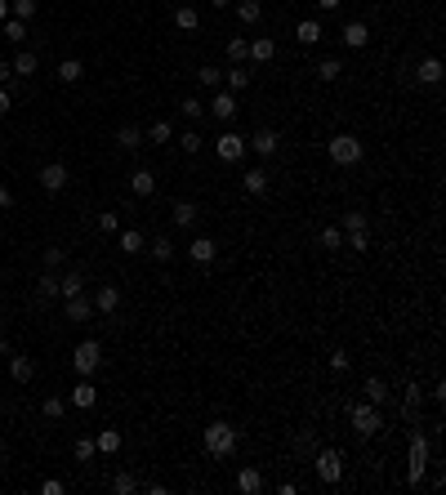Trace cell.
I'll list each match as a JSON object with an SVG mask.
<instances>
[{
	"mask_svg": "<svg viewBox=\"0 0 446 495\" xmlns=\"http://www.w3.org/2000/svg\"><path fill=\"white\" fill-rule=\"evenodd\" d=\"M112 491H116V495H134V491H139V477H134V473H125V468H120V473L112 477Z\"/></svg>",
	"mask_w": 446,
	"mask_h": 495,
	"instance_id": "f6af8a7d",
	"label": "cell"
},
{
	"mask_svg": "<svg viewBox=\"0 0 446 495\" xmlns=\"http://www.w3.org/2000/svg\"><path fill=\"white\" fill-rule=\"evenodd\" d=\"M148 139H152V143H170V139H174V125H170V120H152Z\"/></svg>",
	"mask_w": 446,
	"mask_h": 495,
	"instance_id": "c3c4849f",
	"label": "cell"
},
{
	"mask_svg": "<svg viewBox=\"0 0 446 495\" xmlns=\"http://www.w3.org/2000/svg\"><path fill=\"white\" fill-rule=\"evenodd\" d=\"M9 107H14V99H9V90H5V85H0V116H5Z\"/></svg>",
	"mask_w": 446,
	"mask_h": 495,
	"instance_id": "680465c9",
	"label": "cell"
},
{
	"mask_svg": "<svg viewBox=\"0 0 446 495\" xmlns=\"http://www.w3.org/2000/svg\"><path fill=\"white\" fill-rule=\"evenodd\" d=\"M415 81H419V85H438V81H442V58H419V67H415Z\"/></svg>",
	"mask_w": 446,
	"mask_h": 495,
	"instance_id": "d6986e66",
	"label": "cell"
},
{
	"mask_svg": "<svg viewBox=\"0 0 446 495\" xmlns=\"http://www.w3.org/2000/svg\"><path fill=\"white\" fill-rule=\"evenodd\" d=\"M179 112H183V116L192 120V125H197V120L206 116V103H201V99H183V103H179Z\"/></svg>",
	"mask_w": 446,
	"mask_h": 495,
	"instance_id": "681fc988",
	"label": "cell"
},
{
	"mask_svg": "<svg viewBox=\"0 0 446 495\" xmlns=\"http://www.w3.org/2000/svg\"><path fill=\"white\" fill-rule=\"evenodd\" d=\"M321 36H326V27H321L317 18H304V22L295 27V41H299V45H317Z\"/></svg>",
	"mask_w": 446,
	"mask_h": 495,
	"instance_id": "cb8c5ba5",
	"label": "cell"
},
{
	"mask_svg": "<svg viewBox=\"0 0 446 495\" xmlns=\"http://www.w3.org/2000/svg\"><path fill=\"white\" fill-rule=\"evenodd\" d=\"M214 255H219V246H214V237H192V246H188V259L192 263H214Z\"/></svg>",
	"mask_w": 446,
	"mask_h": 495,
	"instance_id": "9a60e30c",
	"label": "cell"
},
{
	"mask_svg": "<svg viewBox=\"0 0 446 495\" xmlns=\"http://www.w3.org/2000/svg\"><path fill=\"white\" fill-rule=\"evenodd\" d=\"M94 446H99V455H116L120 446H125V438H120L116 428H99V438H94Z\"/></svg>",
	"mask_w": 446,
	"mask_h": 495,
	"instance_id": "f1b7e54d",
	"label": "cell"
},
{
	"mask_svg": "<svg viewBox=\"0 0 446 495\" xmlns=\"http://www.w3.org/2000/svg\"><path fill=\"white\" fill-rule=\"evenodd\" d=\"M348 361H353V357H348L344 348H340V353H330V370H335V375H344V370H348Z\"/></svg>",
	"mask_w": 446,
	"mask_h": 495,
	"instance_id": "db71d44e",
	"label": "cell"
},
{
	"mask_svg": "<svg viewBox=\"0 0 446 495\" xmlns=\"http://www.w3.org/2000/svg\"><path fill=\"white\" fill-rule=\"evenodd\" d=\"M348 424H353L357 438H375V433L384 428V410L370 406L366 397H361V402H348Z\"/></svg>",
	"mask_w": 446,
	"mask_h": 495,
	"instance_id": "3957f363",
	"label": "cell"
},
{
	"mask_svg": "<svg viewBox=\"0 0 446 495\" xmlns=\"http://www.w3.org/2000/svg\"><path fill=\"white\" fill-rule=\"evenodd\" d=\"M241 192H246V197H263V192H268V170H263V165H250V170L241 174Z\"/></svg>",
	"mask_w": 446,
	"mask_h": 495,
	"instance_id": "5bb4252c",
	"label": "cell"
},
{
	"mask_svg": "<svg viewBox=\"0 0 446 495\" xmlns=\"http://www.w3.org/2000/svg\"><path fill=\"white\" fill-rule=\"evenodd\" d=\"M370 219H366V214H361V210H348L344 214V219H340V232H361V228H366Z\"/></svg>",
	"mask_w": 446,
	"mask_h": 495,
	"instance_id": "7dc6e473",
	"label": "cell"
},
{
	"mask_svg": "<svg viewBox=\"0 0 446 495\" xmlns=\"http://www.w3.org/2000/svg\"><path fill=\"white\" fill-rule=\"evenodd\" d=\"M90 317H94V299H90V295L63 299V321H90Z\"/></svg>",
	"mask_w": 446,
	"mask_h": 495,
	"instance_id": "8fae6325",
	"label": "cell"
},
{
	"mask_svg": "<svg viewBox=\"0 0 446 495\" xmlns=\"http://www.w3.org/2000/svg\"><path fill=\"white\" fill-rule=\"evenodd\" d=\"M9 76H14V67H9L5 58H0V85H9Z\"/></svg>",
	"mask_w": 446,
	"mask_h": 495,
	"instance_id": "91938a15",
	"label": "cell"
},
{
	"mask_svg": "<svg viewBox=\"0 0 446 495\" xmlns=\"http://www.w3.org/2000/svg\"><path fill=\"white\" fill-rule=\"evenodd\" d=\"M312 451H317V428H308V433H299V438H295V455H299V460H312Z\"/></svg>",
	"mask_w": 446,
	"mask_h": 495,
	"instance_id": "f35d334b",
	"label": "cell"
},
{
	"mask_svg": "<svg viewBox=\"0 0 446 495\" xmlns=\"http://www.w3.org/2000/svg\"><path fill=\"white\" fill-rule=\"evenodd\" d=\"M71 455H76L81 464H90L94 455H99V446H94V438H76V442H71Z\"/></svg>",
	"mask_w": 446,
	"mask_h": 495,
	"instance_id": "60d3db41",
	"label": "cell"
},
{
	"mask_svg": "<svg viewBox=\"0 0 446 495\" xmlns=\"http://www.w3.org/2000/svg\"><path fill=\"white\" fill-rule=\"evenodd\" d=\"M9 18L32 22V18H36V0H9Z\"/></svg>",
	"mask_w": 446,
	"mask_h": 495,
	"instance_id": "bcb514c9",
	"label": "cell"
},
{
	"mask_svg": "<svg viewBox=\"0 0 446 495\" xmlns=\"http://www.w3.org/2000/svg\"><path fill=\"white\" fill-rule=\"evenodd\" d=\"M246 143H250V152H255V156H263V161H272V156H277V148H281V134L263 125V130H255V134H250Z\"/></svg>",
	"mask_w": 446,
	"mask_h": 495,
	"instance_id": "ba28073f",
	"label": "cell"
},
{
	"mask_svg": "<svg viewBox=\"0 0 446 495\" xmlns=\"http://www.w3.org/2000/svg\"><path fill=\"white\" fill-rule=\"evenodd\" d=\"M210 5H214V9H228V5H232V0H210Z\"/></svg>",
	"mask_w": 446,
	"mask_h": 495,
	"instance_id": "e7e4bbea",
	"label": "cell"
},
{
	"mask_svg": "<svg viewBox=\"0 0 446 495\" xmlns=\"http://www.w3.org/2000/svg\"><path fill=\"white\" fill-rule=\"evenodd\" d=\"M210 116H214V120H223V125H228V120L237 116V94L219 85V90H214V99H210Z\"/></svg>",
	"mask_w": 446,
	"mask_h": 495,
	"instance_id": "30bf717a",
	"label": "cell"
},
{
	"mask_svg": "<svg viewBox=\"0 0 446 495\" xmlns=\"http://www.w3.org/2000/svg\"><path fill=\"white\" fill-rule=\"evenodd\" d=\"M348 250H353V255H366V250H370V232H366V228H361V232H348Z\"/></svg>",
	"mask_w": 446,
	"mask_h": 495,
	"instance_id": "f907efd6",
	"label": "cell"
},
{
	"mask_svg": "<svg viewBox=\"0 0 446 495\" xmlns=\"http://www.w3.org/2000/svg\"><path fill=\"white\" fill-rule=\"evenodd\" d=\"M116 308H120V291L116 286H99V291H94V312L107 317V312H116Z\"/></svg>",
	"mask_w": 446,
	"mask_h": 495,
	"instance_id": "ac0fdd59",
	"label": "cell"
},
{
	"mask_svg": "<svg viewBox=\"0 0 446 495\" xmlns=\"http://www.w3.org/2000/svg\"><path fill=\"white\" fill-rule=\"evenodd\" d=\"M361 393H366V402H370V406H379V410H384V406H389V402H393V393H389V384H384V379H375V375H370L366 384H361Z\"/></svg>",
	"mask_w": 446,
	"mask_h": 495,
	"instance_id": "e0dca14e",
	"label": "cell"
},
{
	"mask_svg": "<svg viewBox=\"0 0 446 495\" xmlns=\"http://www.w3.org/2000/svg\"><path fill=\"white\" fill-rule=\"evenodd\" d=\"M148 255H152L156 263H170V259H174V246H170V237H152V241H148Z\"/></svg>",
	"mask_w": 446,
	"mask_h": 495,
	"instance_id": "e575fe53",
	"label": "cell"
},
{
	"mask_svg": "<svg viewBox=\"0 0 446 495\" xmlns=\"http://www.w3.org/2000/svg\"><path fill=\"white\" fill-rule=\"evenodd\" d=\"M81 76H85V63H81V58H63V63H58V81H63V85H76Z\"/></svg>",
	"mask_w": 446,
	"mask_h": 495,
	"instance_id": "4dcf8cb0",
	"label": "cell"
},
{
	"mask_svg": "<svg viewBox=\"0 0 446 495\" xmlns=\"http://www.w3.org/2000/svg\"><path fill=\"white\" fill-rule=\"evenodd\" d=\"M9 67H14V76H22V81H27L32 71H36V54H32V50H18V54H14V63H9Z\"/></svg>",
	"mask_w": 446,
	"mask_h": 495,
	"instance_id": "ab89813d",
	"label": "cell"
},
{
	"mask_svg": "<svg viewBox=\"0 0 446 495\" xmlns=\"http://www.w3.org/2000/svg\"><path fill=\"white\" fill-rule=\"evenodd\" d=\"M197 81H201V85H206V90H219V85H223V67H214V63H206V67L197 71Z\"/></svg>",
	"mask_w": 446,
	"mask_h": 495,
	"instance_id": "b9f144b4",
	"label": "cell"
},
{
	"mask_svg": "<svg viewBox=\"0 0 446 495\" xmlns=\"http://www.w3.org/2000/svg\"><path fill=\"white\" fill-rule=\"evenodd\" d=\"M116 228H120V219H116L112 210H107V214H99V232H116Z\"/></svg>",
	"mask_w": 446,
	"mask_h": 495,
	"instance_id": "11a10c76",
	"label": "cell"
},
{
	"mask_svg": "<svg viewBox=\"0 0 446 495\" xmlns=\"http://www.w3.org/2000/svg\"><path fill=\"white\" fill-rule=\"evenodd\" d=\"M223 54H228V63H246V54H250V41H246V36H232V41L223 45Z\"/></svg>",
	"mask_w": 446,
	"mask_h": 495,
	"instance_id": "74e56055",
	"label": "cell"
},
{
	"mask_svg": "<svg viewBox=\"0 0 446 495\" xmlns=\"http://www.w3.org/2000/svg\"><path fill=\"white\" fill-rule=\"evenodd\" d=\"M9 353V340H5V335H0V357H5Z\"/></svg>",
	"mask_w": 446,
	"mask_h": 495,
	"instance_id": "be15d7a7",
	"label": "cell"
},
{
	"mask_svg": "<svg viewBox=\"0 0 446 495\" xmlns=\"http://www.w3.org/2000/svg\"><path fill=\"white\" fill-rule=\"evenodd\" d=\"M317 9H321V14H330V9H340V0H317Z\"/></svg>",
	"mask_w": 446,
	"mask_h": 495,
	"instance_id": "94428289",
	"label": "cell"
},
{
	"mask_svg": "<svg viewBox=\"0 0 446 495\" xmlns=\"http://www.w3.org/2000/svg\"><path fill=\"white\" fill-rule=\"evenodd\" d=\"M116 148H120V152H139V148H143V130H139V125H120V130H116Z\"/></svg>",
	"mask_w": 446,
	"mask_h": 495,
	"instance_id": "d4e9b609",
	"label": "cell"
},
{
	"mask_svg": "<svg viewBox=\"0 0 446 495\" xmlns=\"http://www.w3.org/2000/svg\"><path fill=\"white\" fill-rule=\"evenodd\" d=\"M9 18V0H0V22H5Z\"/></svg>",
	"mask_w": 446,
	"mask_h": 495,
	"instance_id": "6125c7cd",
	"label": "cell"
},
{
	"mask_svg": "<svg viewBox=\"0 0 446 495\" xmlns=\"http://www.w3.org/2000/svg\"><path fill=\"white\" fill-rule=\"evenodd\" d=\"M170 214H174V223H179V228H197L201 205H197V201H174V210H170Z\"/></svg>",
	"mask_w": 446,
	"mask_h": 495,
	"instance_id": "44dd1931",
	"label": "cell"
},
{
	"mask_svg": "<svg viewBox=\"0 0 446 495\" xmlns=\"http://www.w3.org/2000/svg\"><path fill=\"white\" fill-rule=\"evenodd\" d=\"M428 464H433V442H428V433H411L406 438V487H419L428 473Z\"/></svg>",
	"mask_w": 446,
	"mask_h": 495,
	"instance_id": "6da1fadb",
	"label": "cell"
},
{
	"mask_svg": "<svg viewBox=\"0 0 446 495\" xmlns=\"http://www.w3.org/2000/svg\"><path fill=\"white\" fill-rule=\"evenodd\" d=\"M9 205H14V192H9L5 183H0V210H9Z\"/></svg>",
	"mask_w": 446,
	"mask_h": 495,
	"instance_id": "6f0895ef",
	"label": "cell"
},
{
	"mask_svg": "<svg viewBox=\"0 0 446 495\" xmlns=\"http://www.w3.org/2000/svg\"><path fill=\"white\" fill-rule=\"evenodd\" d=\"M0 36L14 41V45H22V41H27V22H22V18H5V22H0Z\"/></svg>",
	"mask_w": 446,
	"mask_h": 495,
	"instance_id": "836d02e7",
	"label": "cell"
},
{
	"mask_svg": "<svg viewBox=\"0 0 446 495\" xmlns=\"http://www.w3.org/2000/svg\"><path fill=\"white\" fill-rule=\"evenodd\" d=\"M63 259H67V250H63V246H45V250H41V263H45L50 272L63 268Z\"/></svg>",
	"mask_w": 446,
	"mask_h": 495,
	"instance_id": "ee69618b",
	"label": "cell"
},
{
	"mask_svg": "<svg viewBox=\"0 0 446 495\" xmlns=\"http://www.w3.org/2000/svg\"><path fill=\"white\" fill-rule=\"evenodd\" d=\"M94 402H99V389H94L90 379H81L76 389H71V406H81V410H90Z\"/></svg>",
	"mask_w": 446,
	"mask_h": 495,
	"instance_id": "f546056e",
	"label": "cell"
},
{
	"mask_svg": "<svg viewBox=\"0 0 446 495\" xmlns=\"http://www.w3.org/2000/svg\"><path fill=\"white\" fill-rule=\"evenodd\" d=\"M179 148H183L188 156H197L201 148H206V139H201V134H197V130H188V134H183V139H179Z\"/></svg>",
	"mask_w": 446,
	"mask_h": 495,
	"instance_id": "816d5d0a",
	"label": "cell"
},
{
	"mask_svg": "<svg viewBox=\"0 0 446 495\" xmlns=\"http://www.w3.org/2000/svg\"><path fill=\"white\" fill-rule=\"evenodd\" d=\"M259 18H263V5H259V0H237V22H241V27H255Z\"/></svg>",
	"mask_w": 446,
	"mask_h": 495,
	"instance_id": "4316f807",
	"label": "cell"
},
{
	"mask_svg": "<svg viewBox=\"0 0 446 495\" xmlns=\"http://www.w3.org/2000/svg\"><path fill=\"white\" fill-rule=\"evenodd\" d=\"M312 473H317L321 487H340L344 482V455L330 451V446H317L312 451Z\"/></svg>",
	"mask_w": 446,
	"mask_h": 495,
	"instance_id": "277c9868",
	"label": "cell"
},
{
	"mask_svg": "<svg viewBox=\"0 0 446 495\" xmlns=\"http://www.w3.org/2000/svg\"><path fill=\"white\" fill-rule=\"evenodd\" d=\"M419 410H424V389H419V384H406V393H402V419H406V424H415Z\"/></svg>",
	"mask_w": 446,
	"mask_h": 495,
	"instance_id": "4fadbf2b",
	"label": "cell"
},
{
	"mask_svg": "<svg viewBox=\"0 0 446 495\" xmlns=\"http://www.w3.org/2000/svg\"><path fill=\"white\" fill-rule=\"evenodd\" d=\"M241 446V428H232L228 419H210L206 424V455H214V460H232Z\"/></svg>",
	"mask_w": 446,
	"mask_h": 495,
	"instance_id": "7a4b0ae2",
	"label": "cell"
},
{
	"mask_svg": "<svg viewBox=\"0 0 446 495\" xmlns=\"http://www.w3.org/2000/svg\"><path fill=\"white\" fill-rule=\"evenodd\" d=\"M71 295H85V277H81V272H63V277H58V299H71Z\"/></svg>",
	"mask_w": 446,
	"mask_h": 495,
	"instance_id": "484cf974",
	"label": "cell"
},
{
	"mask_svg": "<svg viewBox=\"0 0 446 495\" xmlns=\"http://www.w3.org/2000/svg\"><path fill=\"white\" fill-rule=\"evenodd\" d=\"M246 58H255V63H272V58H277V41H272V36H255Z\"/></svg>",
	"mask_w": 446,
	"mask_h": 495,
	"instance_id": "ffe728a7",
	"label": "cell"
},
{
	"mask_svg": "<svg viewBox=\"0 0 446 495\" xmlns=\"http://www.w3.org/2000/svg\"><path fill=\"white\" fill-rule=\"evenodd\" d=\"M99 366H103V348H99V340H81L76 353H71V370H76L81 379H90Z\"/></svg>",
	"mask_w": 446,
	"mask_h": 495,
	"instance_id": "8992f818",
	"label": "cell"
},
{
	"mask_svg": "<svg viewBox=\"0 0 446 495\" xmlns=\"http://www.w3.org/2000/svg\"><path fill=\"white\" fill-rule=\"evenodd\" d=\"M41 491H45V495H63V482H58V477H45Z\"/></svg>",
	"mask_w": 446,
	"mask_h": 495,
	"instance_id": "9f6ffc18",
	"label": "cell"
},
{
	"mask_svg": "<svg viewBox=\"0 0 446 495\" xmlns=\"http://www.w3.org/2000/svg\"><path fill=\"white\" fill-rule=\"evenodd\" d=\"M36 179H41V188L54 197V192H63V188H67V179H71V174H67V165H63V161H50V165H41V174H36Z\"/></svg>",
	"mask_w": 446,
	"mask_h": 495,
	"instance_id": "9c48e42d",
	"label": "cell"
},
{
	"mask_svg": "<svg viewBox=\"0 0 446 495\" xmlns=\"http://www.w3.org/2000/svg\"><path fill=\"white\" fill-rule=\"evenodd\" d=\"M9 375H14L18 384H27V379L36 375V361H32V357H9Z\"/></svg>",
	"mask_w": 446,
	"mask_h": 495,
	"instance_id": "8d00e7d4",
	"label": "cell"
},
{
	"mask_svg": "<svg viewBox=\"0 0 446 495\" xmlns=\"http://www.w3.org/2000/svg\"><path fill=\"white\" fill-rule=\"evenodd\" d=\"M246 152H250V143L241 139L237 130H223V134L214 139V156H219V161H228V165H232V161H241Z\"/></svg>",
	"mask_w": 446,
	"mask_h": 495,
	"instance_id": "52a82bcc",
	"label": "cell"
},
{
	"mask_svg": "<svg viewBox=\"0 0 446 495\" xmlns=\"http://www.w3.org/2000/svg\"><path fill=\"white\" fill-rule=\"evenodd\" d=\"M312 71H317V81H326V85H330V81H340V76H344V63H340V58H321V63L312 67Z\"/></svg>",
	"mask_w": 446,
	"mask_h": 495,
	"instance_id": "d590c367",
	"label": "cell"
},
{
	"mask_svg": "<svg viewBox=\"0 0 446 495\" xmlns=\"http://www.w3.org/2000/svg\"><path fill=\"white\" fill-rule=\"evenodd\" d=\"M326 156L335 165H361V156H366V143H361L357 134H330V143H326Z\"/></svg>",
	"mask_w": 446,
	"mask_h": 495,
	"instance_id": "5b68a950",
	"label": "cell"
},
{
	"mask_svg": "<svg viewBox=\"0 0 446 495\" xmlns=\"http://www.w3.org/2000/svg\"><path fill=\"white\" fill-rule=\"evenodd\" d=\"M120 250H125V255H143V250H148V237H143L139 228H125V232H120Z\"/></svg>",
	"mask_w": 446,
	"mask_h": 495,
	"instance_id": "1f68e13d",
	"label": "cell"
},
{
	"mask_svg": "<svg viewBox=\"0 0 446 495\" xmlns=\"http://www.w3.org/2000/svg\"><path fill=\"white\" fill-rule=\"evenodd\" d=\"M174 27H179V32H197V27H201V14H197L192 5H179V9H174Z\"/></svg>",
	"mask_w": 446,
	"mask_h": 495,
	"instance_id": "d6a6232c",
	"label": "cell"
},
{
	"mask_svg": "<svg viewBox=\"0 0 446 495\" xmlns=\"http://www.w3.org/2000/svg\"><path fill=\"white\" fill-rule=\"evenodd\" d=\"M250 81H255V71H246L241 63H232V71H223V90H232V94H241Z\"/></svg>",
	"mask_w": 446,
	"mask_h": 495,
	"instance_id": "603a6c76",
	"label": "cell"
},
{
	"mask_svg": "<svg viewBox=\"0 0 446 495\" xmlns=\"http://www.w3.org/2000/svg\"><path fill=\"white\" fill-rule=\"evenodd\" d=\"M237 491H241V495H259V491H263V473H259L255 464H241V468H237Z\"/></svg>",
	"mask_w": 446,
	"mask_h": 495,
	"instance_id": "2e32d148",
	"label": "cell"
},
{
	"mask_svg": "<svg viewBox=\"0 0 446 495\" xmlns=\"http://www.w3.org/2000/svg\"><path fill=\"white\" fill-rule=\"evenodd\" d=\"M50 299H58V272L45 268L41 281H36V304H50Z\"/></svg>",
	"mask_w": 446,
	"mask_h": 495,
	"instance_id": "7402d4cb",
	"label": "cell"
},
{
	"mask_svg": "<svg viewBox=\"0 0 446 495\" xmlns=\"http://www.w3.org/2000/svg\"><path fill=\"white\" fill-rule=\"evenodd\" d=\"M317 246H321V250H344V232H340V228H321V232H317Z\"/></svg>",
	"mask_w": 446,
	"mask_h": 495,
	"instance_id": "7bdbcfd3",
	"label": "cell"
},
{
	"mask_svg": "<svg viewBox=\"0 0 446 495\" xmlns=\"http://www.w3.org/2000/svg\"><path fill=\"white\" fill-rule=\"evenodd\" d=\"M130 192H134V197H152V192H156V174L152 170H134V174H130Z\"/></svg>",
	"mask_w": 446,
	"mask_h": 495,
	"instance_id": "83f0119b",
	"label": "cell"
},
{
	"mask_svg": "<svg viewBox=\"0 0 446 495\" xmlns=\"http://www.w3.org/2000/svg\"><path fill=\"white\" fill-rule=\"evenodd\" d=\"M340 41L348 45V50H366V45H370V27H366V22H361V18H353V22H344Z\"/></svg>",
	"mask_w": 446,
	"mask_h": 495,
	"instance_id": "7c38bea8",
	"label": "cell"
},
{
	"mask_svg": "<svg viewBox=\"0 0 446 495\" xmlns=\"http://www.w3.org/2000/svg\"><path fill=\"white\" fill-rule=\"evenodd\" d=\"M63 397H45V402H41V410H45V419H58V415H63Z\"/></svg>",
	"mask_w": 446,
	"mask_h": 495,
	"instance_id": "f5cc1de1",
	"label": "cell"
}]
</instances>
